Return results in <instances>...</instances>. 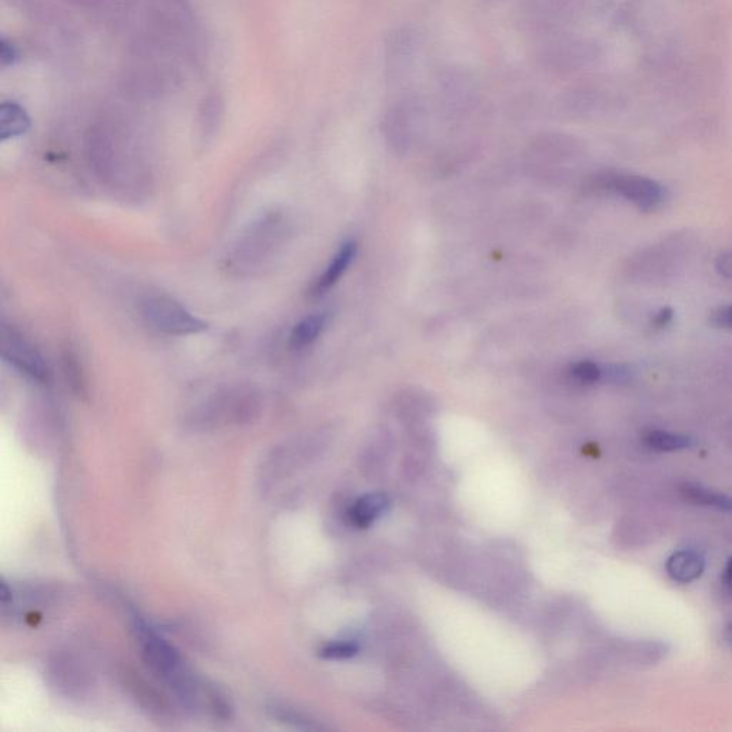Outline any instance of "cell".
Masks as SVG:
<instances>
[{"label":"cell","mask_w":732,"mask_h":732,"mask_svg":"<svg viewBox=\"0 0 732 732\" xmlns=\"http://www.w3.org/2000/svg\"><path fill=\"white\" fill-rule=\"evenodd\" d=\"M262 405V395L258 389L252 385H232L219 389L196 405L189 412L186 425L196 432L241 427L258 419Z\"/></svg>","instance_id":"1"},{"label":"cell","mask_w":732,"mask_h":732,"mask_svg":"<svg viewBox=\"0 0 732 732\" xmlns=\"http://www.w3.org/2000/svg\"><path fill=\"white\" fill-rule=\"evenodd\" d=\"M288 235L282 212H266L242 232L226 256V269L236 275H254L274 259Z\"/></svg>","instance_id":"2"},{"label":"cell","mask_w":732,"mask_h":732,"mask_svg":"<svg viewBox=\"0 0 732 732\" xmlns=\"http://www.w3.org/2000/svg\"><path fill=\"white\" fill-rule=\"evenodd\" d=\"M86 159L93 173L116 191H138L139 173L125 152L118 131L108 122L91 126L86 135Z\"/></svg>","instance_id":"3"},{"label":"cell","mask_w":732,"mask_h":732,"mask_svg":"<svg viewBox=\"0 0 732 732\" xmlns=\"http://www.w3.org/2000/svg\"><path fill=\"white\" fill-rule=\"evenodd\" d=\"M139 314L149 328L163 335H198L209 328L205 321L192 314L178 299L163 292L142 296Z\"/></svg>","instance_id":"4"},{"label":"cell","mask_w":732,"mask_h":732,"mask_svg":"<svg viewBox=\"0 0 732 732\" xmlns=\"http://www.w3.org/2000/svg\"><path fill=\"white\" fill-rule=\"evenodd\" d=\"M2 355L8 364L26 378L46 385L51 379V368L31 339L11 325L2 326Z\"/></svg>","instance_id":"5"},{"label":"cell","mask_w":732,"mask_h":732,"mask_svg":"<svg viewBox=\"0 0 732 732\" xmlns=\"http://www.w3.org/2000/svg\"><path fill=\"white\" fill-rule=\"evenodd\" d=\"M48 682L65 700L81 701L92 690L91 671L78 657L68 652L53 655L48 664Z\"/></svg>","instance_id":"6"},{"label":"cell","mask_w":732,"mask_h":732,"mask_svg":"<svg viewBox=\"0 0 732 732\" xmlns=\"http://www.w3.org/2000/svg\"><path fill=\"white\" fill-rule=\"evenodd\" d=\"M604 186L644 212L655 211L665 201V189L645 176L612 175L604 179Z\"/></svg>","instance_id":"7"},{"label":"cell","mask_w":732,"mask_h":732,"mask_svg":"<svg viewBox=\"0 0 732 732\" xmlns=\"http://www.w3.org/2000/svg\"><path fill=\"white\" fill-rule=\"evenodd\" d=\"M123 687L132 695L133 700L139 707L151 714L152 717L169 718L172 715V707L165 695L152 687L148 681L143 680L141 675L131 670L122 672Z\"/></svg>","instance_id":"8"},{"label":"cell","mask_w":732,"mask_h":732,"mask_svg":"<svg viewBox=\"0 0 732 732\" xmlns=\"http://www.w3.org/2000/svg\"><path fill=\"white\" fill-rule=\"evenodd\" d=\"M356 254H358V244L355 241H351V239L339 246L338 252L331 259L329 265L326 266L324 272L315 279L314 284L309 289V295L318 298V296L326 294L329 289L334 288L338 284L339 279L351 268Z\"/></svg>","instance_id":"9"},{"label":"cell","mask_w":732,"mask_h":732,"mask_svg":"<svg viewBox=\"0 0 732 732\" xmlns=\"http://www.w3.org/2000/svg\"><path fill=\"white\" fill-rule=\"evenodd\" d=\"M705 561L704 555L692 549H681L674 552L667 562H665V570L668 577L672 581L680 582V584H690L697 581L704 574Z\"/></svg>","instance_id":"10"},{"label":"cell","mask_w":732,"mask_h":732,"mask_svg":"<svg viewBox=\"0 0 732 732\" xmlns=\"http://www.w3.org/2000/svg\"><path fill=\"white\" fill-rule=\"evenodd\" d=\"M681 497L692 505L698 507L717 509V511L732 514V497L718 491V489L705 487L698 482H684L680 487Z\"/></svg>","instance_id":"11"},{"label":"cell","mask_w":732,"mask_h":732,"mask_svg":"<svg viewBox=\"0 0 732 732\" xmlns=\"http://www.w3.org/2000/svg\"><path fill=\"white\" fill-rule=\"evenodd\" d=\"M31 129L28 112L16 102H3L0 106V139L19 138Z\"/></svg>","instance_id":"12"},{"label":"cell","mask_w":732,"mask_h":732,"mask_svg":"<svg viewBox=\"0 0 732 732\" xmlns=\"http://www.w3.org/2000/svg\"><path fill=\"white\" fill-rule=\"evenodd\" d=\"M594 56V45L584 41L560 43L549 52V61L560 68H577L590 62Z\"/></svg>","instance_id":"13"},{"label":"cell","mask_w":732,"mask_h":732,"mask_svg":"<svg viewBox=\"0 0 732 732\" xmlns=\"http://www.w3.org/2000/svg\"><path fill=\"white\" fill-rule=\"evenodd\" d=\"M328 325V315L312 314L299 321L294 326L289 338V345L295 351H302L318 341L319 336L325 331Z\"/></svg>","instance_id":"14"},{"label":"cell","mask_w":732,"mask_h":732,"mask_svg":"<svg viewBox=\"0 0 732 732\" xmlns=\"http://www.w3.org/2000/svg\"><path fill=\"white\" fill-rule=\"evenodd\" d=\"M642 442L645 447L657 452L684 451L695 445V439L690 435L662 431V429H648L642 434Z\"/></svg>","instance_id":"15"},{"label":"cell","mask_w":732,"mask_h":732,"mask_svg":"<svg viewBox=\"0 0 732 732\" xmlns=\"http://www.w3.org/2000/svg\"><path fill=\"white\" fill-rule=\"evenodd\" d=\"M62 369L66 382L78 397H85L88 394V379H86L85 368L78 352L71 345L63 349Z\"/></svg>","instance_id":"16"},{"label":"cell","mask_w":732,"mask_h":732,"mask_svg":"<svg viewBox=\"0 0 732 732\" xmlns=\"http://www.w3.org/2000/svg\"><path fill=\"white\" fill-rule=\"evenodd\" d=\"M385 507H387L385 497H382V495H368V497L359 499L351 508L348 514L349 522L358 528L369 527L375 519L381 517Z\"/></svg>","instance_id":"17"},{"label":"cell","mask_w":732,"mask_h":732,"mask_svg":"<svg viewBox=\"0 0 732 732\" xmlns=\"http://www.w3.org/2000/svg\"><path fill=\"white\" fill-rule=\"evenodd\" d=\"M222 105L216 96H209L202 106L201 128L205 139L211 138L221 121Z\"/></svg>","instance_id":"18"},{"label":"cell","mask_w":732,"mask_h":732,"mask_svg":"<svg viewBox=\"0 0 732 732\" xmlns=\"http://www.w3.org/2000/svg\"><path fill=\"white\" fill-rule=\"evenodd\" d=\"M570 374L580 384H597L604 381V366L594 361H581L571 366Z\"/></svg>","instance_id":"19"},{"label":"cell","mask_w":732,"mask_h":732,"mask_svg":"<svg viewBox=\"0 0 732 732\" xmlns=\"http://www.w3.org/2000/svg\"><path fill=\"white\" fill-rule=\"evenodd\" d=\"M355 654V645L348 644V642H334V644L325 645L321 650L322 657L329 658V660H344Z\"/></svg>","instance_id":"20"},{"label":"cell","mask_w":732,"mask_h":732,"mask_svg":"<svg viewBox=\"0 0 732 732\" xmlns=\"http://www.w3.org/2000/svg\"><path fill=\"white\" fill-rule=\"evenodd\" d=\"M710 322L715 328L732 331V304L715 309L710 315Z\"/></svg>","instance_id":"21"},{"label":"cell","mask_w":732,"mask_h":732,"mask_svg":"<svg viewBox=\"0 0 732 732\" xmlns=\"http://www.w3.org/2000/svg\"><path fill=\"white\" fill-rule=\"evenodd\" d=\"M715 268H717L718 274L724 276V278L732 279V251L718 256Z\"/></svg>","instance_id":"22"},{"label":"cell","mask_w":732,"mask_h":732,"mask_svg":"<svg viewBox=\"0 0 732 732\" xmlns=\"http://www.w3.org/2000/svg\"><path fill=\"white\" fill-rule=\"evenodd\" d=\"M16 58H18L16 49L13 48L11 43L6 42L5 39H3L2 46H0V59H2L3 65H12V63L16 61Z\"/></svg>","instance_id":"23"},{"label":"cell","mask_w":732,"mask_h":732,"mask_svg":"<svg viewBox=\"0 0 732 732\" xmlns=\"http://www.w3.org/2000/svg\"><path fill=\"white\" fill-rule=\"evenodd\" d=\"M672 319V311L671 309H662L660 314L655 316L654 324L657 326V328H662V326L670 324V321Z\"/></svg>","instance_id":"24"},{"label":"cell","mask_w":732,"mask_h":732,"mask_svg":"<svg viewBox=\"0 0 732 732\" xmlns=\"http://www.w3.org/2000/svg\"><path fill=\"white\" fill-rule=\"evenodd\" d=\"M722 582H724V585L728 588V591L732 592V557L730 558V560L727 561L724 572H722Z\"/></svg>","instance_id":"25"},{"label":"cell","mask_w":732,"mask_h":732,"mask_svg":"<svg viewBox=\"0 0 732 732\" xmlns=\"http://www.w3.org/2000/svg\"><path fill=\"white\" fill-rule=\"evenodd\" d=\"M724 641L725 644H727V647L732 651V622H730V624L727 625V628H725Z\"/></svg>","instance_id":"26"}]
</instances>
